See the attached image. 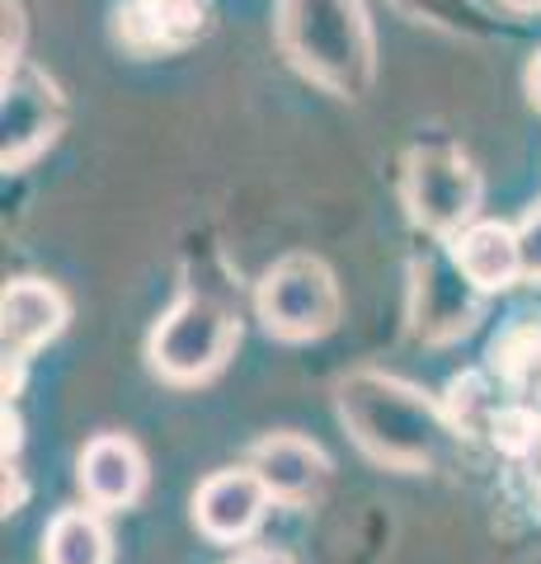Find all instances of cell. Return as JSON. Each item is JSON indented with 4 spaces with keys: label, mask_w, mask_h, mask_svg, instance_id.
Instances as JSON below:
<instances>
[{
    "label": "cell",
    "mask_w": 541,
    "mask_h": 564,
    "mask_svg": "<svg viewBox=\"0 0 541 564\" xmlns=\"http://www.w3.org/2000/svg\"><path fill=\"white\" fill-rule=\"evenodd\" d=\"M541 358V315H513V325L490 348V367L504 381H522V372Z\"/></svg>",
    "instance_id": "14"
},
{
    "label": "cell",
    "mask_w": 541,
    "mask_h": 564,
    "mask_svg": "<svg viewBox=\"0 0 541 564\" xmlns=\"http://www.w3.org/2000/svg\"><path fill=\"white\" fill-rule=\"evenodd\" d=\"M490 437H495L499 452L532 456L541 447V419L532 410H522V404H504V410L490 419Z\"/></svg>",
    "instance_id": "15"
},
{
    "label": "cell",
    "mask_w": 541,
    "mask_h": 564,
    "mask_svg": "<svg viewBox=\"0 0 541 564\" xmlns=\"http://www.w3.org/2000/svg\"><path fill=\"white\" fill-rule=\"evenodd\" d=\"M528 99H532L537 109H541V52H537L532 66H528Z\"/></svg>",
    "instance_id": "18"
},
{
    "label": "cell",
    "mask_w": 541,
    "mask_h": 564,
    "mask_svg": "<svg viewBox=\"0 0 541 564\" xmlns=\"http://www.w3.org/2000/svg\"><path fill=\"white\" fill-rule=\"evenodd\" d=\"M231 564H292V555H283V551H246V555H236Z\"/></svg>",
    "instance_id": "17"
},
{
    "label": "cell",
    "mask_w": 541,
    "mask_h": 564,
    "mask_svg": "<svg viewBox=\"0 0 541 564\" xmlns=\"http://www.w3.org/2000/svg\"><path fill=\"white\" fill-rule=\"evenodd\" d=\"M504 6H513V10H541V0H504Z\"/></svg>",
    "instance_id": "20"
},
{
    "label": "cell",
    "mask_w": 541,
    "mask_h": 564,
    "mask_svg": "<svg viewBox=\"0 0 541 564\" xmlns=\"http://www.w3.org/2000/svg\"><path fill=\"white\" fill-rule=\"evenodd\" d=\"M414 329L419 339L429 344H443V339H457V334H466L470 325H476L480 315V288L476 282H466V273L443 259H419L414 263Z\"/></svg>",
    "instance_id": "7"
},
{
    "label": "cell",
    "mask_w": 541,
    "mask_h": 564,
    "mask_svg": "<svg viewBox=\"0 0 541 564\" xmlns=\"http://www.w3.org/2000/svg\"><path fill=\"white\" fill-rule=\"evenodd\" d=\"M255 311L264 329L283 344H306L321 339L339 325V282L329 273V263L316 254H288L259 278Z\"/></svg>",
    "instance_id": "3"
},
{
    "label": "cell",
    "mask_w": 541,
    "mask_h": 564,
    "mask_svg": "<svg viewBox=\"0 0 541 564\" xmlns=\"http://www.w3.org/2000/svg\"><path fill=\"white\" fill-rule=\"evenodd\" d=\"M0 118H6V151L0 161L6 170H20L39 155L62 128V99L43 70L24 62L6 66V99H0Z\"/></svg>",
    "instance_id": "5"
},
{
    "label": "cell",
    "mask_w": 541,
    "mask_h": 564,
    "mask_svg": "<svg viewBox=\"0 0 541 564\" xmlns=\"http://www.w3.org/2000/svg\"><path fill=\"white\" fill-rule=\"evenodd\" d=\"M269 503H273V494L250 466L213 470L194 494V522L207 541L240 545L259 522H264Z\"/></svg>",
    "instance_id": "6"
},
{
    "label": "cell",
    "mask_w": 541,
    "mask_h": 564,
    "mask_svg": "<svg viewBox=\"0 0 541 564\" xmlns=\"http://www.w3.org/2000/svg\"><path fill=\"white\" fill-rule=\"evenodd\" d=\"M207 0H123L118 6V39H123L137 57H155V52H180L207 29Z\"/></svg>",
    "instance_id": "9"
},
{
    "label": "cell",
    "mask_w": 541,
    "mask_h": 564,
    "mask_svg": "<svg viewBox=\"0 0 541 564\" xmlns=\"http://www.w3.org/2000/svg\"><path fill=\"white\" fill-rule=\"evenodd\" d=\"M518 245H522V278L541 288V203H532L528 217L518 221Z\"/></svg>",
    "instance_id": "16"
},
{
    "label": "cell",
    "mask_w": 541,
    "mask_h": 564,
    "mask_svg": "<svg viewBox=\"0 0 541 564\" xmlns=\"http://www.w3.org/2000/svg\"><path fill=\"white\" fill-rule=\"evenodd\" d=\"M72 321L66 296L43 278H14L6 282L0 296V334H6V352L10 358H29L33 348L52 344Z\"/></svg>",
    "instance_id": "10"
},
{
    "label": "cell",
    "mask_w": 541,
    "mask_h": 564,
    "mask_svg": "<svg viewBox=\"0 0 541 564\" xmlns=\"http://www.w3.org/2000/svg\"><path fill=\"white\" fill-rule=\"evenodd\" d=\"M246 466L269 485L273 503H288V508H311L329 485V456L302 433L259 437Z\"/></svg>",
    "instance_id": "8"
},
{
    "label": "cell",
    "mask_w": 541,
    "mask_h": 564,
    "mask_svg": "<svg viewBox=\"0 0 541 564\" xmlns=\"http://www.w3.org/2000/svg\"><path fill=\"white\" fill-rule=\"evenodd\" d=\"M532 456H537V462H532V494H537V513H541V447Z\"/></svg>",
    "instance_id": "19"
},
{
    "label": "cell",
    "mask_w": 541,
    "mask_h": 564,
    "mask_svg": "<svg viewBox=\"0 0 541 564\" xmlns=\"http://www.w3.org/2000/svg\"><path fill=\"white\" fill-rule=\"evenodd\" d=\"M80 489L95 508H128L147 489V456L123 433H99L80 452Z\"/></svg>",
    "instance_id": "11"
},
{
    "label": "cell",
    "mask_w": 541,
    "mask_h": 564,
    "mask_svg": "<svg viewBox=\"0 0 541 564\" xmlns=\"http://www.w3.org/2000/svg\"><path fill=\"white\" fill-rule=\"evenodd\" d=\"M43 564H109V532L90 508H62L47 522Z\"/></svg>",
    "instance_id": "13"
},
{
    "label": "cell",
    "mask_w": 541,
    "mask_h": 564,
    "mask_svg": "<svg viewBox=\"0 0 541 564\" xmlns=\"http://www.w3.org/2000/svg\"><path fill=\"white\" fill-rule=\"evenodd\" d=\"M452 263L466 273V282H476L480 292H504L522 278V245L518 226L509 221H470L447 240Z\"/></svg>",
    "instance_id": "12"
},
{
    "label": "cell",
    "mask_w": 541,
    "mask_h": 564,
    "mask_svg": "<svg viewBox=\"0 0 541 564\" xmlns=\"http://www.w3.org/2000/svg\"><path fill=\"white\" fill-rule=\"evenodd\" d=\"M236 344H240L236 315L221 302H213V296L188 292L155 321L147 358L155 367V377H165L170 386H198L221 372Z\"/></svg>",
    "instance_id": "2"
},
{
    "label": "cell",
    "mask_w": 541,
    "mask_h": 564,
    "mask_svg": "<svg viewBox=\"0 0 541 564\" xmlns=\"http://www.w3.org/2000/svg\"><path fill=\"white\" fill-rule=\"evenodd\" d=\"M400 203L419 231L452 240L480 212V174L457 147H414L400 174Z\"/></svg>",
    "instance_id": "4"
},
{
    "label": "cell",
    "mask_w": 541,
    "mask_h": 564,
    "mask_svg": "<svg viewBox=\"0 0 541 564\" xmlns=\"http://www.w3.org/2000/svg\"><path fill=\"white\" fill-rule=\"evenodd\" d=\"M339 419L354 443L391 470L433 466L447 437L462 433L457 419H447L429 395L381 372H354L339 381Z\"/></svg>",
    "instance_id": "1"
}]
</instances>
